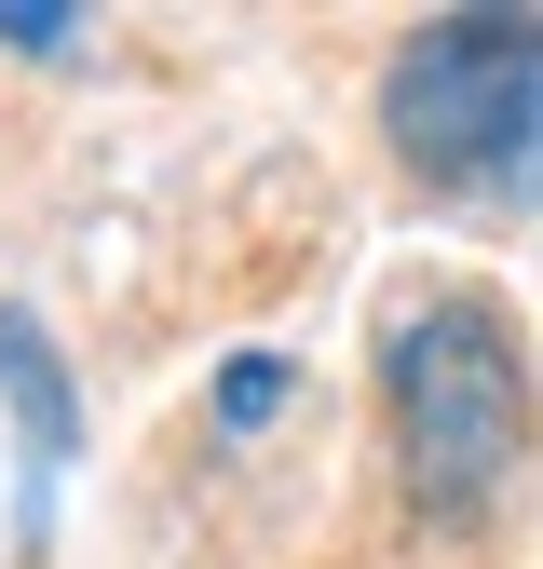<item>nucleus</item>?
Wrapping results in <instances>:
<instances>
[{
	"label": "nucleus",
	"mask_w": 543,
	"mask_h": 569,
	"mask_svg": "<svg viewBox=\"0 0 543 569\" xmlns=\"http://www.w3.org/2000/svg\"><path fill=\"white\" fill-rule=\"evenodd\" d=\"M381 393H394V475L435 529H475L530 461V352L490 299H422L381 339Z\"/></svg>",
	"instance_id": "obj_1"
},
{
	"label": "nucleus",
	"mask_w": 543,
	"mask_h": 569,
	"mask_svg": "<svg viewBox=\"0 0 543 569\" xmlns=\"http://www.w3.org/2000/svg\"><path fill=\"white\" fill-rule=\"evenodd\" d=\"M381 136L448 203H543V14H435L381 68Z\"/></svg>",
	"instance_id": "obj_2"
},
{
	"label": "nucleus",
	"mask_w": 543,
	"mask_h": 569,
	"mask_svg": "<svg viewBox=\"0 0 543 569\" xmlns=\"http://www.w3.org/2000/svg\"><path fill=\"white\" fill-rule=\"evenodd\" d=\"M0 393L28 407V461H68V380L41 367V326L28 312H0Z\"/></svg>",
	"instance_id": "obj_3"
},
{
	"label": "nucleus",
	"mask_w": 543,
	"mask_h": 569,
	"mask_svg": "<svg viewBox=\"0 0 543 569\" xmlns=\"http://www.w3.org/2000/svg\"><path fill=\"white\" fill-rule=\"evenodd\" d=\"M286 393H299V380H286V352H272V367L245 352V367L218 380V420H231V435H258V420H286Z\"/></svg>",
	"instance_id": "obj_4"
},
{
	"label": "nucleus",
	"mask_w": 543,
	"mask_h": 569,
	"mask_svg": "<svg viewBox=\"0 0 543 569\" xmlns=\"http://www.w3.org/2000/svg\"><path fill=\"white\" fill-rule=\"evenodd\" d=\"M0 41H28V54H55V41H68V14H55V0H0Z\"/></svg>",
	"instance_id": "obj_5"
}]
</instances>
